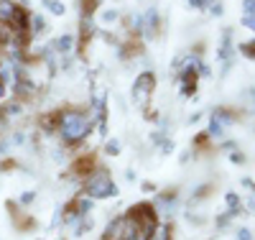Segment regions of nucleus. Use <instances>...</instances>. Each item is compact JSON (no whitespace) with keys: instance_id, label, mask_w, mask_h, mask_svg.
<instances>
[{"instance_id":"nucleus-1","label":"nucleus","mask_w":255,"mask_h":240,"mask_svg":"<svg viewBox=\"0 0 255 240\" xmlns=\"http://www.w3.org/2000/svg\"><path fill=\"white\" fill-rule=\"evenodd\" d=\"M95 133V118L90 107L67 105L56 110V136L67 148H77Z\"/></svg>"},{"instance_id":"nucleus-2","label":"nucleus","mask_w":255,"mask_h":240,"mask_svg":"<svg viewBox=\"0 0 255 240\" xmlns=\"http://www.w3.org/2000/svg\"><path fill=\"white\" fill-rule=\"evenodd\" d=\"M82 192L92 200H108V197H118V184L113 182V174L108 169L97 166L90 177L82 182Z\"/></svg>"},{"instance_id":"nucleus-3","label":"nucleus","mask_w":255,"mask_h":240,"mask_svg":"<svg viewBox=\"0 0 255 240\" xmlns=\"http://www.w3.org/2000/svg\"><path fill=\"white\" fill-rule=\"evenodd\" d=\"M153 92H156V74L151 69H143L135 79H133V87H130V100L138 110H151V100H153Z\"/></svg>"},{"instance_id":"nucleus-4","label":"nucleus","mask_w":255,"mask_h":240,"mask_svg":"<svg viewBox=\"0 0 255 240\" xmlns=\"http://www.w3.org/2000/svg\"><path fill=\"white\" fill-rule=\"evenodd\" d=\"M128 217H130V220L148 235V238H151V233L158 228V210L153 207V202H138V205H133L130 210H128L125 212Z\"/></svg>"},{"instance_id":"nucleus-5","label":"nucleus","mask_w":255,"mask_h":240,"mask_svg":"<svg viewBox=\"0 0 255 240\" xmlns=\"http://www.w3.org/2000/svg\"><path fill=\"white\" fill-rule=\"evenodd\" d=\"M161 33V13L156 8H148L143 13V26H140V38H156Z\"/></svg>"},{"instance_id":"nucleus-6","label":"nucleus","mask_w":255,"mask_h":240,"mask_svg":"<svg viewBox=\"0 0 255 240\" xmlns=\"http://www.w3.org/2000/svg\"><path fill=\"white\" fill-rule=\"evenodd\" d=\"M97 169V159H95V154H84V156H77V159H72V174L77 179H87L90 174Z\"/></svg>"},{"instance_id":"nucleus-7","label":"nucleus","mask_w":255,"mask_h":240,"mask_svg":"<svg viewBox=\"0 0 255 240\" xmlns=\"http://www.w3.org/2000/svg\"><path fill=\"white\" fill-rule=\"evenodd\" d=\"M176 84H179V95L181 97H197V87H199V74L197 72H176Z\"/></svg>"},{"instance_id":"nucleus-8","label":"nucleus","mask_w":255,"mask_h":240,"mask_svg":"<svg viewBox=\"0 0 255 240\" xmlns=\"http://www.w3.org/2000/svg\"><path fill=\"white\" fill-rule=\"evenodd\" d=\"M51 49H54L59 56H67V54L77 51V36H72V33H61L59 38L51 41Z\"/></svg>"},{"instance_id":"nucleus-9","label":"nucleus","mask_w":255,"mask_h":240,"mask_svg":"<svg viewBox=\"0 0 255 240\" xmlns=\"http://www.w3.org/2000/svg\"><path fill=\"white\" fill-rule=\"evenodd\" d=\"M176 197H179L176 189H166V192H161L158 197L153 200V207L156 210H166V212H174L176 210Z\"/></svg>"},{"instance_id":"nucleus-10","label":"nucleus","mask_w":255,"mask_h":240,"mask_svg":"<svg viewBox=\"0 0 255 240\" xmlns=\"http://www.w3.org/2000/svg\"><path fill=\"white\" fill-rule=\"evenodd\" d=\"M232 56H235V46H232V28H225L222 31V41H220V49H217V59L227 61Z\"/></svg>"},{"instance_id":"nucleus-11","label":"nucleus","mask_w":255,"mask_h":240,"mask_svg":"<svg viewBox=\"0 0 255 240\" xmlns=\"http://www.w3.org/2000/svg\"><path fill=\"white\" fill-rule=\"evenodd\" d=\"M212 120L220 123V125L227 130V125H232V123L240 120V118H238V113L232 110V107H215V110H212Z\"/></svg>"},{"instance_id":"nucleus-12","label":"nucleus","mask_w":255,"mask_h":240,"mask_svg":"<svg viewBox=\"0 0 255 240\" xmlns=\"http://www.w3.org/2000/svg\"><path fill=\"white\" fill-rule=\"evenodd\" d=\"M44 31H46V18L41 15V13H31L28 15V36L31 38H38Z\"/></svg>"},{"instance_id":"nucleus-13","label":"nucleus","mask_w":255,"mask_h":240,"mask_svg":"<svg viewBox=\"0 0 255 240\" xmlns=\"http://www.w3.org/2000/svg\"><path fill=\"white\" fill-rule=\"evenodd\" d=\"M225 205H227V212H230L232 217L243 212V197H240L238 192H227V194H225Z\"/></svg>"},{"instance_id":"nucleus-14","label":"nucleus","mask_w":255,"mask_h":240,"mask_svg":"<svg viewBox=\"0 0 255 240\" xmlns=\"http://www.w3.org/2000/svg\"><path fill=\"white\" fill-rule=\"evenodd\" d=\"M0 113H3V118H5V120L20 118V115H23V105H20L18 100H10V102H5L3 107H0Z\"/></svg>"},{"instance_id":"nucleus-15","label":"nucleus","mask_w":255,"mask_h":240,"mask_svg":"<svg viewBox=\"0 0 255 240\" xmlns=\"http://www.w3.org/2000/svg\"><path fill=\"white\" fill-rule=\"evenodd\" d=\"M148 240H174V228L171 223H158V228L151 233Z\"/></svg>"},{"instance_id":"nucleus-16","label":"nucleus","mask_w":255,"mask_h":240,"mask_svg":"<svg viewBox=\"0 0 255 240\" xmlns=\"http://www.w3.org/2000/svg\"><path fill=\"white\" fill-rule=\"evenodd\" d=\"M118 20H120V13L115 8H102L100 10V23L102 26H115Z\"/></svg>"},{"instance_id":"nucleus-17","label":"nucleus","mask_w":255,"mask_h":240,"mask_svg":"<svg viewBox=\"0 0 255 240\" xmlns=\"http://www.w3.org/2000/svg\"><path fill=\"white\" fill-rule=\"evenodd\" d=\"M204 133L209 136V141H222V138H225V128H222L220 123H215V120L209 118V125H207V130H204Z\"/></svg>"},{"instance_id":"nucleus-18","label":"nucleus","mask_w":255,"mask_h":240,"mask_svg":"<svg viewBox=\"0 0 255 240\" xmlns=\"http://www.w3.org/2000/svg\"><path fill=\"white\" fill-rule=\"evenodd\" d=\"M100 8V0H79V18L82 15H95Z\"/></svg>"},{"instance_id":"nucleus-19","label":"nucleus","mask_w":255,"mask_h":240,"mask_svg":"<svg viewBox=\"0 0 255 240\" xmlns=\"http://www.w3.org/2000/svg\"><path fill=\"white\" fill-rule=\"evenodd\" d=\"M120 151H123V146H120L118 138H110L108 143H105V154L108 156H120Z\"/></svg>"},{"instance_id":"nucleus-20","label":"nucleus","mask_w":255,"mask_h":240,"mask_svg":"<svg viewBox=\"0 0 255 240\" xmlns=\"http://www.w3.org/2000/svg\"><path fill=\"white\" fill-rule=\"evenodd\" d=\"M194 151H209V136L207 133H197L194 136Z\"/></svg>"},{"instance_id":"nucleus-21","label":"nucleus","mask_w":255,"mask_h":240,"mask_svg":"<svg viewBox=\"0 0 255 240\" xmlns=\"http://www.w3.org/2000/svg\"><path fill=\"white\" fill-rule=\"evenodd\" d=\"M243 212H250L255 215V189H250V194L243 200Z\"/></svg>"},{"instance_id":"nucleus-22","label":"nucleus","mask_w":255,"mask_h":240,"mask_svg":"<svg viewBox=\"0 0 255 240\" xmlns=\"http://www.w3.org/2000/svg\"><path fill=\"white\" fill-rule=\"evenodd\" d=\"M238 51L243 56H248V59H255V43L253 41H245V43H240V46H238Z\"/></svg>"},{"instance_id":"nucleus-23","label":"nucleus","mask_w":255,"mask_h":240,"mask_svg":"<svg viewBox=\"0 0 255 240\" xmlns=\"http://www.w3.org/2000/svg\"><path fill=\"white\" fill-rule=\"evenodd\" d=\"M8 143L10 146H23L26 143V133H23V130H13V133L8 136Z\"/></svg>"},{"instance_id":"nucleus-24","label":"nucleus","mask_w":255,"mask_h":240,"mask_svg":"<svg viewBox=\"0 0 255 240\" xmlns=\"http://www.w3.org/2000/svg\"><path fill=\"white\" fill-rule=\"evenodd\" d=\"M230 220H232V215H230V212H222V215L215 217V228H217V230H225V228L230 225Z\"/></svg>"},{"instance_id":"nucleus-25","label":"nucleus","mask_w":255,"mask_h":240,"mask_svg":"<svg viewBox=\"0 0 255 240\" xmlns=\"http://www.w3.org/2000/svg\"><path fill=\"white\" fill-rule=\"evenodd\" d=\"M240 23H243L245 28H250V31L255 33V13H243V18H240Z\"/></svg>"},{"instance_id":"nucleus-26","label":"nucleus","mask_w":255,"mask_h":240,"mask_svg":"<svg viewBox=\"0 0 255 240\" xmlns=\"http://www.w3.org/2000/svg\"><path fill=\"white\" fill-rule=\"evenodd\" d=\"M230 161L235 164V166H243L248 159H245V154H243V151H238V148H235V151H230Z\"/></svg>"},{"instance_id":"nucleus-27","label":"nucleus","mask_w":255,"mask_h":240,"mask_svg":"<svg viewBox=\"0 0 255 240\" xmlns=\"http://www.w3.org/2000/svg\"><path fill=\"white\" fill-rule=\"evenodd\" d=\"M10 33H13L10 28H5L3 23H0V49H5V46H8V41H10Z\"/></svg>"},{"instance_id":"nucleus-28","label":"nucleus","mask_w":255,"mask_h":240,"mask_svg":"<svg viewBox=\"0 0 255 240\" xmlns=\"http://www.w3.org/2000/svg\"><path fill=\"white\" fill-rule=\"evenodd\" d=\"M49 10H51L54 15H64V13H67V5H64L61 0H51V5H49Z\"/></svg>"},{"instance_id":"nucleus-29","label":"nucleus","mask_w":255,"mask_h":240,"mask_svg":"<svg viewBox=\"0 0 255 240\" xmlns=\"http://www.w3.org/2000/svg\"><path fill=\"white\" fill-rule=\"evenodd\" d=\"M33 200H36V192H23V194H20V200H18V205L20 207H28Z\"/></svg>"},{"instance_id":"nucleus-30","label":"nucleus","mask_w":255,"mask_h":240,"mask_svg":"<svg viewBox=\"0 0 255 240\" xmlns=\"http://www.w3.org/2000/svg\"><path fill=\"white\" fill-rule=\"evenodd\" d=\"M163 141H166V133H163V130H153V133H151V143H153V146L161 148Z\"/></svg>"},{"instance_id":"nucleus-31","label":"nucleus","mask_w":255,"mask_h":240,"mask_svg":"<svg viewBox=\"0 0 255 240\" xmlns=\"http://www.w3.org/2000/svg\"><path fill=\"white\" fill-rule=\"evenodd\" d=\"M209 13H212V15H215V18H220V15L225 13V5H222V3H220V0H217V3H212V5H209Z\"/></svg>"},{"instance_id":"nucleus-32","label":"nucleus","mask_w":255,"mask_h":240,"mask_svg":"<svg viewBox=\"0 0 255 240\" xmlns=\"http://www.w3.org/2000/svg\"><path fill=\"white\" fill-rule=\"evenodd\" d=\"M235 238H238V240H255V238H253V233H250V230H248V228H240V230H238V235H235Z\"/></svg>"},{"instance_id":"nucleus-33","label":"nucleus","mask_w":255,"mask_h":240,"mask_svg":"<svg viewBox=\"0 0 255 240\" xmlns=\"http://www.w3.org/2000/svg\"><path fill=\"white\" fill-rule=\"evenodd\" d=\"M171 151H174V141L166 138V141L161 143V154H171Z\"/></svg>"},{"instance_id":"nucleus-34","label":"nucleus","mask_w":255,"mask_h":240,"mask_svg":"<svg viewBox=\"0 0 255 240\" xmlns=\"http://www.w3.org/2000/svg\"><path fill=\"white\" fill-rule=\"evenodd\" d=\"M243 13H255V0H243Z\"/></svg>"},{"instance_id":"nucleus-35","label":"nucleus","mask_w":255,"mask_h":240,"mask_svg":"<svg viewBox=\"0 0 255 240\" xmlns=\"http://www.w3.org/2000/svg\"><path fill=\"white\" fill-rule=\"evenodd\" d=\"M197 74H199V77H212V69H209L207 64L202 61V64H199V69H197Z\"/></svg>"},{"instance_id":"nucleus-36","label":"nucleus","mask_w":255,"mask_h":240,"mask_svg":"<svg viewBox=\"0 0 255 240\" xmlns=\"http://www.w3.org/2000/svg\"><path fill=\"white\" fill-rule=\"evenodd\" d=\"M140 189H143V192H145V194H151V192H153V189H156V187H153V184H151V182H145V184H143V187H140Z\"/></svg>"},{"instance_id":"nucleus-37","label":"nucleus","mask_w":255,"mask_h":240,"mask_svg":"<svg viewBox=\"0 0 255 240\" xmlns=\"http://www.w3.org/2000/svg\"><path fill=\"white\" fill-rule=\"evenodd\" d=\"M199 120H202V113H194V115L189 118V123H191V125H194V123H199Z\"/></svg>"},{"instance_id":"nucleus-38","label":"nucleus","mask_w":255,"mask_h":240,"mask_svg":"<svg viewBox=\"0 0 255 240\" xmlns=\"http://www.w3.org/2000/svg\"><path fill=\"white\" fill-rule=\"evenodd\" d=\"M189 159H191V151H184V154H181V159H179V161H181V164H186Z\"/></svg>"},{"instance_id":"nucleus-39","label":"nucleus","mask_w":255,"mask_h":240,"mask_svg":"<svg viewBox=\"0 0 255 240\" xmlns=\"http://www.w3.org/2000/svg\"><path fill=\"white\" fill-rule=\"evenodd\" d=\"M5 92H8V87H5L3 82H0V102H3V97H5Z\"/></svg>"},{"instance_id":"nucleus-40","label":"nucleus","mask_w":255,"mask_h":240,"mask_svg":"<svg viewBox=\"0 0 255 240\" xmlns=\"http://www.w3.org/2000/svg\"><path fill=\"white\" fill-rule=\"evenodd\" d=\"M253 43H255V36H253Z\"/></svg>"}]
</instances>
